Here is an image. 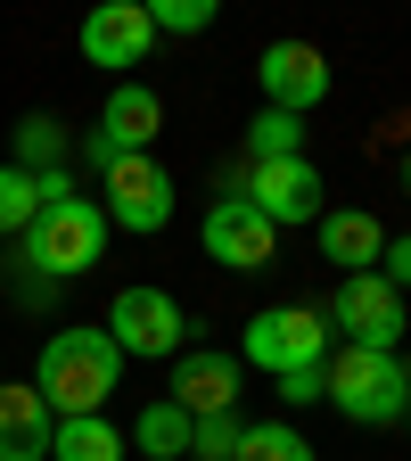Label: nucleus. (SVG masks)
Returning <instances> with one entry per match:
<instances>
[{
  "instance_id": "nucleus-1",
  "label": "nucleus",
  "mask_w": 411,
  "mask_h": 461,
  "mask_svg": "<svg viewBox=\"0 0 411 461\" xmlns=\"http://www.w3.org/2000/svg\"><path fill=\"white\" fill-rule=\"evenodd\" d=\"M115 387H124V346H115L107 330L67 321V330H49V338H41L33 395L49 403L58 420H83V412H99V403H107Z\"/></svg>"
},
{
  "instance_id": "nucleus-2",
  "label": "nucleus",
  "mask_w": 411,
  "mask_h": 461,
  "mask_svg": "<svg viewBox=\"0 0 411 461\" xmlns=\"http://www.w3.org/2000/svg\"><path fill=\"white\" fill-rule=\"evenodd\" d=\"M107 206L99 198H83V190H67V198H41V214L25 222V264L41 272V280H75V272H91L99 256H107Z\"/></svg>"
},
{
  "instance_id": "nucleus-3",
  "label": "nucleus",
  "mask_w": 411,
  "mask_h": 461,
  "mask_svg": "<svg viewBox=\"0 0 411 461\" xmlns=\"http://www.w3.org/2000/svg\"><path fill=\"white\" fill-rule=\"evenodd\" d=\"M329 403L362 429H395L411 412V379L403 355H379V346H329Z\"/></svg>"
},
{
  "instance_id": "nucleus-4",
  "label": "nucleus",
  "mask_w": 411,
  "mask_h": 461,
  "mask_svg": "<svg viewBox=\"0 0 411 461\" xmlns=\"http://www.w3.org/2000/svg\"><path fill=\"white\" fill-rule=\"evenodd\" d=\"M239 363H255L264 379L321 371V363H329V313H313V305H264V313H247Z\"/></svg>"
},
{
  "instance_id": "nucleus-5",
  "label": "nucleus",
  "mask_w": 411,
  "mask_h": 461,
  "mask_svg": "<svg viewBox=\"0 0 411 461\" xmlns=\"http://www.w3.org/2000/svg\"><path fill=\"white\" fill-rule=\"evenodd\" d=\"M99 330L124 346V363H173V355L190 346V313H182V297H165V288H148V280L115 288V305H107Z\"/></svg>"
},
{
  "instance_id": "nucleus-6",
  "label": "nucleus",
  "mask_w": 411,
  "mask_h": 461,
  "mask_svg": "<svg viewBox=\"0 0 411 461\" xmlns=\"http://www.w3.org/2000/svg\"><path fill=\"white\" fill-rule=\"evenodd\" d=\"M329 330L337 346H379V355H403V288L379 280V272H345L337 297H329Z\"/></svg>"
},
{
  "instance_id": "nucleus-7",
  "label": "nucleus",
  "mask_w": 411,
  "mask_h": 461,
  "mask_svg": "<svg viewBox=\"0 0 411 461\" xmlns=\"http://www.w3.org/2000/svg\"><path fill=\"white\" fill-rule=\"evenodd\" d=\"M239 198H247L272 230H297V222H321V214H329V182H321L313 157H272V165H255Z\"/></svg>"
},
{
  "instance_id": "nucleus-8",
  "label": "nucleus",
  "mask_w": 411,
  "mask_h": 461,
  "mask_svg": "<svg viewBox=\"0 0 411 461\" xmlns=\"http://www.w3.org/2000/svg\"><path fill=\"white\" fill-rule=\"evenodd\" d=\"M99 182H107L99 198H107V222H115V230L148 240V230H165V222H173V173H165L156 157H115Z\"/></svg>"
},
{
  "instance_id": "nucleus-9",
  "label": "nucleus",
  "mask_w": 411,
  "mask_h": 461,
  "mask_svg": "<svg viewBox=\"0 0 411 461\" xmlns=\"http://www.w3.org/2000/svg\"><path fill=\"white\" fill-rule=\"evenodd\" d=\"M255 83H264V107H280V115H313V107L329 99V58H321L313 41H264Z\"/></svg>"
},
{
  "instance_id": "nucleus-10",
  "label": "nucleus",
  "mask_w": 411,
  "mask_h": 461,
  "mask_svg": "<svg viewBox=\"0 0 411 461\" xmlns=\"http://www.w3.org/2000/svg\"><path fill=\"white\" fill-rule=\"evenodd\" d=\"M239 379H247V363L239 355H222V346H182L173 355V403H182L190 420H214V412H239Z\"/></svg>"
},
{
  "instance_id": "nucleus-11",
  "label": "nucleus",
  "mask_w": 411,
  "mask_h": 461,
  "mask_svg": "<svg viewBox=\"0 0 411 461\" xmlns=\"http://www.w3.org/2000/svg\"><path fill=\"white\" fill-rule=\"evenodd\" d=\"M83 58L91 67H115V83H124V67H148L156 50V25H148V0H99V9L83 17Z\"/></svg>"
},
{
  "instance_id": "nucleus-12",
  "label": "nucleus",
  "mask_w": 411,
  "mask_h": 461,
  "mask_svg": "<svg viewBox=\"0 0 411 461\" xmlns=\"http://www.w3.org/2000/svg\"><path fill=\"white\" fill-rule=\"evenodd\" d=\"M198 240H206V256H214L222 272H264V264L280 256V230H272L247 198H214L206 222H198Z\"/></svg>"
},
{
  "instance_id": "nucleus-13",
  "label": "nucleus",
  "mask_w": 411,
  "mask_h": 461,
  "mask_svg": "<svg viewBox=\"0 0 411 461\" xmlns=\"http://www.w3.org/2000/svg\"><path fill=\"white\" fill-rule=\"evenodd\" d=\"M165 132V99L140 83V75H124L107 91V107H99V140L115 149V157H148V140Z\"/></svg>"
},
{
  "instance_id": "nucleus-14",
  "label": "nucleus",
  "mask_w": 411,
  "mask_h": 461,
  "mask_svg": "<svg viewBox=\"0 0 411 461\" xmlns=\"http://www.w3.org/2000/svg\"><path fill=\"white\" fill-rule=\"evenodd\" d=\"M313 240H321V264H337V280H345V272H379V256H387V230H379V214H362V206H329V214L313 222Z\"/></svg>"
},
{
  "instance_id": "nucleus-15",
  "label": "nucleus",
  "mask_w": 411,
  "mask_h": 461,
  "mask_svg": "<svg viewBox=\"0 0 411 461\" xmlns=\"http://www.w3.org/2000/svg\"><path fill=\"white\" fill-rule=\"evenodd\" d=\"M49 437H58V412L33 395V379H0V461H49Z\"/></svg>"
},
{
  "instance_id": "nucleus-16",
  "label": "nucleus",
  "mask_w": 411,
  "mask_h": 461,
  "mask_svg": "<svg viewBox=\"0 0 411 461\" xmlns=\"http://www.w3.org/2000/svg\"><path fill=\"white\" fill-rule=\"evenodd\" d=\"M190 412L173 395H156V403H140V420H132V453H148V461H190Z\"/></svg>"
},
{
  "instance_id": "nucleus-17",
  "label": "nucleus",
  "mask_w": 411,
  "mask_h": 461,
  "mask_svg": "<svg viewBox=\"0 0 411 461\" xmlns=\"http://www.w3.org/2000/svg\"><path fill=\"white\" fill-rule=\"evenodd\" d=\"M49 461H124V429H115L107 412L58 420V437H49Z\"/></svg>"
},
{
  "instance_id": "nucleus-18",
  "label": "nucleus",
  "mask_w": 411,
  "mask_h": 461,
  "mask_svg": "<svg viewBox=\"0 0 411 461\" xmlns=\"http://www.w3.org/2000/svg\"><path fill=\"white\" fill-rule=\"evenodd\" d=\"M247 157H255V165H272V157H305V115L255 107V124H247Z\"/></svg>"
},
{
  "instance_id": "nucleus-19",
  "label": "nucleus",
  "mask_w": 411,
  "mask_h": 461,
  "mask_svg": "<svg viewBox=\"0 0 411 461\" xmlns=\"http://www.w3.org/2000/svg\"><path fill=\"white\" fill-rule=\"evenodd\" d=\"M239 461H321V453L305 445V429H288V420H247Z\"/></svg>"
},
{
  "instance_id": "nucleus-20",
  "label": "nucleus",
  "mask_w": 411,
  "mask_h": 461,
  "mask_svg": "<svg viewBox=\"0 0 411 461\" xmlns=\"http://www.w3.org/2000/svg\"><path fill=\"white\" fill-rule=\"evenodd\" d=\"M58 157H67V124H58V115H25L17 124V165L25 173H58Z\"/></svg>"
},
{
  "instance_id": "nucleus-21",
  "label": "nucleus",
  "mask_w": 411,
  "mask_h": 461,
  "mask_svg": "<svg viewBox=\"0 0 411 461\" xmlns=\"http://www.w3.org/2000/svg\"><path fill=\"white\" fill-rule=\"evenodd\" d=\"M33 214H41V182H33L25 165H0V240H9V230L25 240V222H33Z\"/></svg>"
},
{
  "instance_id": "nucleus-22",
  "label": "nucleus",
  "mask_w": 411,
  "mask_h": 461,
  "mask_svg": "<svg viewBox=\"0 0 411 461\" xmlns=\"http://www.w3.org/2000/svg\"><path fill=\"white\" fill-rule=\"evenodd\" d=\"M239 445H247V420L239 412H214V420L190 429V461H239Z\"/></svg>"
},
{
  "instance_id": "nucleus-23",
  "label": "nucleus",
  "mask_w": 411,
  "mask_h": 461,
  "mask_svg": "<svg viewBox=\"0 0 411 461\" xmlns=\"http://www.w3.org/2000/svg\"><path fill=\"white\" fill-rule=\"evenodd\" d=\"M148 25L156 33H206L214 25V0H148Z\"/></svg>"
},
{
  "instance_id": "nucleus-24",
  "label": "nucleus",
  "mask_w": 411,
  "mask_h": 461,
  "mask_svg": "<svg viewBox=\"0 0 411 461\" xmlns=\"http://www.w3.org/2000/svg\"><path fill=\"white\" fill-rule=\"evenodd\" d=\"M280 403H288V412H305V403H329V363H321V371H288V379H280Z\"/></svg>"
},
{
  "instance_id": "nucleus-25",
  "label": "nucleus",
  "mask_w": 411,
  "mask_h": 461,
  "mask_svg": "<svg viewBox=\"0 0 411 461\" xmlns=\"http://www.w3.org/2000/svg\"><path fill=\"white\" fill-rule=\"evenodd\" d=\"M379 280L411 288V230H403V240H387V256H379Z\"/></svg>"
},
{
  "instance_id": "nucleus-26",
  "label": "nucleus",
  "mask_w": 411,
  "mask_h": 461,
  "mask_svg": "<svg viewBox=\"0 0 411 461\" xmlns=\"http://www.w3.org/2000/svg\"><path fill=\"white\" fill-rule=\"evenodd\" d=\"M403 190H411V149H403Z\"/></svg>"
},
{
  "instance_id": "nucleus-27",
  "label": "nucleus",
  "mask_w": 411,
  "mask_h": 461,
  "mask_svg": "<svg viewBox=\"0 0 411 461\" xmlns=\"http://www.w3.org/2000/svg\"><path fill=\"white\" fill-rule=\"evenodd\" d=\"M403 379H411V346H403Z\"/></svg>"
},
{
  "instance_id": "nucleus-28",
  "label": "nucleus",
  "mask_w": 411,
  "mask_h": 461,
  "mask_svg": "<svg viewBox=\"0 0 411 461\" xmlns=\"http://www.w3.org/2000/svg\"><path fill=\"white\" fill-rule=\"evenodd\" d=\"M403 429H411V412H403Z\"/></svg>"
}]
</instances>
